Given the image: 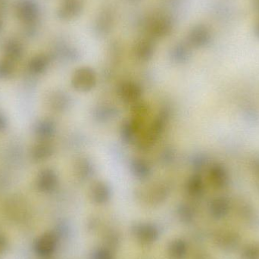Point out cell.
<instances>
[{"label": "cell", "instance_id": "obj_1", "mask_svg": "<svg viewBox=\"0 0 259 259\" xmlns=\"http://www.w3.org/2000/svg\"><path fill=\"white\" fill-rule=\"evenodd\" d=\"M15 13L25 24H33L39 16V9L33 0H19L15 6Z\"/></svg>", "mask_w": 259, "mask_h": 259}, {"label": "cell", "instance_id": "obj_2", "mask_svg": "<svg viewBox=\"0 0 259 259\" xmlns=\"http://www.w3.org/2000/svg\"><path fill=\"white\" fill-rule=\"evenodd\" d=\"M83 8V0H62L57 15L60 19L68 21L78 16Z\"/></svg>", "mask_w": 259, "mask_h": 259}, {"label": "cell", "instance_id": "obj_3", "mask_svg": "<svg viewBox=\"0 0 259 259\" xmlns=\"http://www.w3.org/2000/svg\"><path fill=\"white\" fill-rule=\"evenodd\" d=\"M149 31L157 36H163L170 33L172 29V23L170 18L164 15L154 17L149 24Z\"/></svg>", "mask_w": 259, "mask_h": 259}, {"label": "cell", "instance_id": "obj_4", "mask_svg": "<svg viewBox=\"0 0 259 259\" xmlns=\"http://www.w3.org/2000/svg\"><path fill=\"white\" fill-rule=\"evenodd\" d=\"M190 38L193 42L199 44L206 39L208 36V31L206 29L202 26H197L192 29L190 32Z\"/></svg>", "mask_w": 259, "mask_h": 259}, {"label": "cell", "instance_id": "obj_5", "mask_svg": "<svg viewBox=\"0 0 259 259\" xmlns=\"http://www.w3.org/2000/svg\"><path fill=\"white\" fill-rule=\"evenodd\" d=\"M53 246V240L50 236L47 235L41 238L36 245L38 252L41 254H47L50 252Z\"/></svg>", "mask_w": 259, "mask_h": 259}, {"label": "cell", "instance_id": "obj_6", "mask_svg": "<svg viewBox=\"0 0 259 259\" xmlns=\"http://www.w3.org/2000/svg\"><path fill=\"white\" fill-rule=\"evenodd\" d=\"M5 245H6V240H5L4 237L0 236V252L4 249Z\"/></svg>", "mask_w": 259, "mask_h": 259}, {"label": "cell", "instance_id": "obj_7", "mask_svg": "<svg viewBox=\"0 0 259 259\" xmlns=\"http://www.w3.org/2000/svg\"><path fill=\"white\" fill-rule=\"evenodd\" d=\"M0 28H1V22H0Z\"/></svg>", "mask_w": 259, "mask_h": 259}]
</instances>
